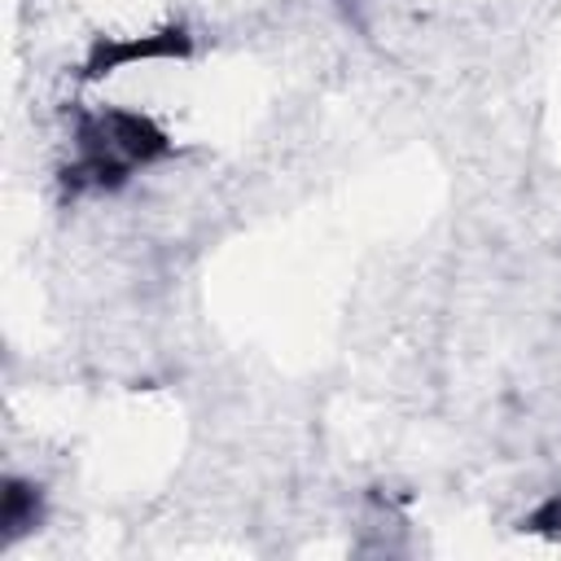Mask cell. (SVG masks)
I'll use <instances>...</instances> for the list:
<instances>
[{
	"mask_svg": "<svg viewBox=\"0 0 561 561\" xmlns=\"http://www.w3.org/2000/svg\"><path fill=\"white\" fill-rule=\"evenodd\" d=\"M167 158H175V140L153 114L127 105H79L70 114V153L57 184L66 202L118 193Z\"/></svg>",
	"mask_w": 561,
	"mask_h": 561,
	"instance_id": "6da1fadb",
	"label": "cell"
},
{
	"mask_svg": "<svg viewBox=\"0 0 561 561\" xmlns=\"http://www.w3.org/2000/svg\"><path fill=\"white\" fill-rule=\"evenodd\" d=\"M193 31L184 22H167L145 35H96L79 61V83H101L136 61H188Z\"/></svg>",
	"mask_w": 561,
	"mask_h": 561,
	"instance_id": "7a4b0ae2",
	"label": "cell"
},
{
	"mask_svg": "<svg viewBox=\"0 0 561 561\" xmlns=\"http://www.w3.org/2000/svg\"><path fill=\"white\" fill-rule=\"evenodd\" d=\"M39 522H44V491L35 482L4 478V491H0V548L18 543Z\"/></svg>",
	"mask_w": 561,
	"mask_h": 561,
	"instance_id": "3957f363",
	"label": "cell"
}]
</instances>
